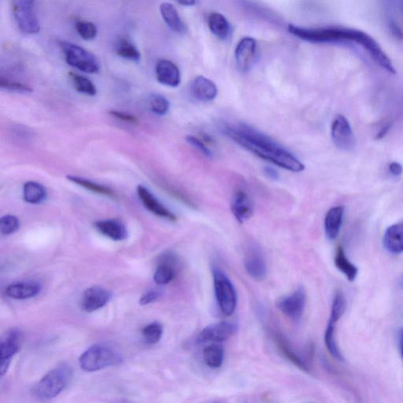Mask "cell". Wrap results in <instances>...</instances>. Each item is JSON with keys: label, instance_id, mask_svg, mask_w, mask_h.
Returning <instances> with one entry per match:
<instances>
[{"label": "cell", "instance_id": "obj_33", "mask_svg": "<svg viewBox=\"0 0 403 403\" xmlns=\"http://www.w3.org/2000/svg\"><path fill=\"white\" fill-rule=\"evenodd\" d=\"M69 75L73 85L78 92L92 96L96 95L97 90L92 81L80 74L70 73Z\"/></svg>", "mask_w": 403, "mask_h": 403}, {"label": "cell", "instance_id": "obj_12", "mask_svg": "<svg viewBox=\"0 0 403 403\" xmlns=\"http://www.w3.org/2000/svg\"><path fill=\"white\" fill-rule=\"evenodd\" d=\"M257 43L252 37H245L235 51V63L239 71L246 73L252 69L256 58Z\"/></svg>", "mask_w": 403, "mask_h": 403}, {"label": "cell", "instance_id": "obj_7", "mask_svg": "<svg viewBox=\"0 0 403 403\" xmlns=\"http://www.w3.org/2000/svg\"><path fill=\"white\" fill-rule=\"evenodd\" d=\"M347 309V300L345 296L341 291L337 292L334 296L331 314L328 325L325 333V343L329 352L335 359L339 361H344L336 338L337 325L345 313Z\"/></svg>", "mask_w": 403, "mask_h": 403}, {"label": "cell", "instance_id": "obj_22", "mask_svg": "<svg viewBox=\"0 0 403 403\" xmlns=\"http://www.w3.org/2000/svg\"><path fill=\"white\" fill-rule=\"evenodd\" d=\"M384 246L392 254L403 252V223L394 224L389 228L384 235Z\"/></svg>", "mask_w": 403, "mask_h": 403}, {"label": "cell", "instance_id": "obj_44", "mask_svg": "<svg viewBox=\"0 0 403 403\" xmlns=\"http://www.w3.org/2000/svg\"><path fill=\"white\" fill-rule=\"evenodd\" d=\"M265 173L267 175V176L272 179H277L278 174L275 170L270 168V167H266L265 169Z\"/></svg>", "mask_w": 403, "mask_h": 403}, {"label": "cell", "instance_id": "obj_24", "mask_svg": "<svg viewBox=\"0 0 403 403\" xmlns=\"http://www.w3.org/2000/svg\"><path fill=\"white\" fill-rule=\"evenodd\" d=\"M160 12L163 20L173 32L184 34L187 31L186 25L182 21L178 11L170 3H163L160 6Z\"/></svg>", "mask_w": 403, "mask_h": 403}, {"label": "cell", "instance_id": "obj_39", "mask_svg": "<svg viewBox=\"0 0 403 403\" xmlns=\"http://www.w3.org/2000/svg\"><path fill=\"white\" fill-rule=\"evenodd\" d=\"M188 143L196 149L198 151H200L203 155L207 157L212 156V151L208 147V143H205L202 139H199L195 138L193 136H188L186 138Z\"/></svg>", "mask_w": 403, "mask_h": 403}, {"label": "cell", "instance_id": "obj_43", "mask_svg": "<svg viewBox=\"0 0 403 403\" xmlns=\"http://www.w3.org/2000/svg\"><path fill=\"white\" fill-rule=\"evenodd\" d=\"M390 128V125H387L380 129L379 132L376 136V140H382L384 138L387 133H389Z\"/></svg>", "mask_w": 403, "mask_h": 403}, {"label": "cell", "instance_id": "obj_18", "mask_svg": "<svg viewBox=\"0 0 403 403\" xmlns=\"http://www.w3.org/2000/svg\"><path fill=\"white\" fill-rule=\"evenodd\" d=\"M231 210L235 219L243 223L252 217L254 204L246 192L238 190L233 197Z\"/></svg>", "mask_w": 403, "mask_h": 403}, {"label": "cell", "instance_id": "obj_28", "mask_svg": "<svg viewBox=\"0 0 403 403\" xmlns=\"http://www.w3.org/2000/svg\"><path fill=\"white\" fill-rule=\"evenodd\" d=\"M116 52L119 57L134 63H139L141 58L138 48L127 37H121L117 41Z\"/></svg>", "mask_w": 403, "mask_h": 403}, {"label": "cell", "instance_id": "obj_29", "mask_svg": "<svg viewBox=\"0 0 403 403\" xmlns=\"http://www.w3.org/2000/svg\"><path fill=\"white\" fill-rule=\"evenodd\" d=\"M24 200L30 204H40L47 198V190L42 185L29 181L24 188Z\"/></svg>", "mask_w": 403, "mask_h": 403}, {"label": "cell", "instance_id": "obj_27", "mask_svg": "<svg viewBox=\"0 0 403 403\" xmlns=\"http://www.w3.org/2000/svg\"><path fill=\"white\" fill-rule=\"evenodd\" d=\"M335 264H336L337 269L342 273H344L350 282L354 281L357 273H359V269L348 260L345 249L340 246L337 249L336 255H335Z\"/></svg>", "mask_w": 403, "mask_h": 403}, {"label": "cell", "instance_id": "obj_8", "mask_svg": "<svg viewBox=\"0 0 403 403\" xmlns=\"http://www.w3.org/2000/svg\"><path fill=\"white\" fill-rule=\"evenodd\" d=\"M35 0H13V14L21 31L35 35L41 31V24L35 12Z\"/></svg>", "mask_w": 403, "mask_h": 403}, {"label": "cell", "instance_id": "obj_2", "mask_svg": "<svg viewBox=\"0 0 403 403\" xmlns=\"http://www.w3.org/2000/svg\"><path fill=\"white\" fill-rule=\"evenodd\" d=\"M289 32L304 41L314 43L348 42L359 45L375 63L390 73L395 74L391 59L379 44L368 34L361 30L345 27L304 29L295 26L288 27Z\"/></svg>", "mask_w": 403, "mask_h": 403}, {"label": "cell", "instance_id": "obj_35", "mask_svg": "<svg viewBox=\"0 0 403 403\" xmlns=\"http://www.w3.org/2000/svg\"><path fill=\"white\" fill-rule=\"evenodd\" d=\"M76 31L83 41H91L96 39L98 30L93 22L88 21H78L75 24Z\"/></svg>", "mask_w": 403, "mask_h": 403}, {"label": "cell", "instance_id": "obj_20", "mask_svg": "<svg viewBox=\"0 0 403 403\" xmlns=\"http://www.w3.org/2000/svg\"><path fill=\"white\" fill-rule=\"evenodd\" d=\"M96 229L105 237L115 241H123L128 238L126 225L116 219L98 220L95 224Z\"/></svg>", "mask_w": 403, "mask_h": 403}, {"label": "cell", "instance_id": "obj_25", "mask_svg": "<svg viewBox=\"0 0 403 403\" xmlns=\"http://www.w3.org/2000/svg\"><path fill=\"white\" fill-rule=\"evenodd\" d=\"M275 342L279 351L282 353L287 360L303 371L307 372L310 371L308 363L294 351L291 345L288 343V341L283 336L276 334Z\"/></svg>", "mask_w": 403, "mask_h": 403}, {"label": "cell", "instance_id": "obj_3", "mask_svg": "<svg viewBox=\"0 0 403 403\" xmlns=\"http://www.w3.org/2000/svg\"><path fill=\"white\" fill-rule=\"evenodd\" d=\"M71 378V367L63 364L50 371L34 387V394L38 399L43 401L54 399L70 384Z\"/></svg>", "mask_w": 403, "mask_h": 403}, {"label": "cell", "instance_id": "obj_15", "mask_svg": "<svg viewBox=\"0 0 403 403\" xmlns=\"http://www.w3.org/2000/svg\"><path fill=\"white\" fill-rule=\"evenodd\" d=\"M111 298V293L101 287H92L83 292L81 301V307L87 313H92L100 310L108 303Z\"/></svg>", "mask_w": 403, "mask_h": 403}, {"label": "cell", "instance_id": "obj_13", "mask_svg": "<svg viewBox=\"0 0 403 403\" xmlns=\"http://www.w3.org/2000/svg\"><path fill=\"white\" fill-rule=\"evenodd\" d=\"M245 268L248 275L256 280H262L267 275V266L260 248L250 246L245 256Z\"/></svg>", "mask_w": 403, "mask_h": 403}, {"label": "cell", "instance_id": "obj_37", "mask_svg": "<svg viewBox=\"0 0 403 403\" xmlns=\"http://www.w3.org/2000/svg\"><path fill=\"white\" fill-rule=\"evenodd\" d=\"M19 228L20 222L17 217L6 215L0 220V231L4 235H9L16 233Z\"/></svg>", "mask_w": 403, "mask_h": 403}, {"label": "cell", "instance_id": "obj_30", "mask_svg": "<svg viewBox=\"0 0 403 403\" xmlns=\"http://www.w3.org/2000/svg\"><path fill=\"white\" fill-rule=\"evenodd\" d=\"M224 356L225 351L222 345L214 344L204 349V362L211 369H218L222 367Z\"/></svg>", "mask_w": 403, "mask_h": 403}, {"label": "cell", "instance_id": "obj_36", "mask_svg": "<svg viewBox=\"0 0 403 403\" xmlns=\"http://www.w3.org/2000/svg\"><path fill=\"white\" fill-rule=\"evenodd\" d=\"M149 106L152 112L157 116H163L170 110V102L162 95L152 94L149 98Z\"/></svg>", "mask_w": 403, "mask_h": 403}, {"label": "cell", "instance_id": "obj_21", "mask_svg": "<svg viewBox=\"0 0 403 403\" xmlns=\"http://www.w3.org/2000/svg\"><path fill=\"white\" fill-rule=\"evenodd\" d=\"M41 286L34 281L14 283L6 288V295L14 300H28L40 293Z\"/></svg>", "mask_w": 403, "mask_h": 403}, {"label": "cell", "instance_id": "obj_45", "mask_svg": "<svg viewBox=\"0 0 403 403\" xmlns=\"http://www.w3.org/2000/svg\"><path fill=\"white\" fill-rule=\"evenodd\" d=\"M197 0H178V2L183 6H193L195 4Z\"/></svg>", "mask_w": 403, "mask_h": 403}, {"label": "cell", "instance_id": "obj_16", "mask_svg": "<svg viewBox=\"0 0 403 403\" xmlns=\"http://www.w3.org/2000/svg\"><path fill=\"white\" fill-rule=\"evenodd\" d=\"M155 73L158 81L163 86L176 88L180 83L179 68L170 60H159L156 64Z\"/></svg>", "mask_w": 403, "mask_h": 403}, {"label": "cell", "instance_id": "obj_5", "mask_svg": "<svg viewBox=\"0 0 403 403\" xmlns=\"http://www.w3.org/2000/svg\"><path fill=\"white\" fill-rule=\"evenodd\" d=\"M68 65L86 73H97L101 71V64L92 52L79 45L66 41H58Z\"/></svg>", "mask_w": 403, "mask_h": 403}, {"label": "cell", "instance_id": "obj_11", "mask_svg": "<svg viewBox=\"0 0 403 403\" xmlns=\"http://www.w3.org/2000/svg\"><path fill=\"white\" fill-rule=\"evenodd\" d=\"M238 331L233 322H222L210 325L203 329L196 339L197 344L222 343L230 339Z\"/></svg>", "mask_w": 403, "mask_h": 403}, {"label": "cell", "instance_id": "obj_40", "mask_svg": "<svg viewBox=\"0 0 403 403\" xmlns=\"http://www.w3.org/2000/svg\"><path fill=\"white\" fill-rule=\"evenodd\" d=\"M111 115L116 118L126 121V123L131 124H138L139 120L134 116L129 115L128 113L121 112L117 111H111Z\"/></svg>", "mask_w": 403, "mask_h": 403}, {"label": "cell", "instance_id": "obj_19", "mask_svg": "<svg viewBox=\"0 0 403 403\" xmlns=\"http://www.w3.org/2000/svg\"><path fill=\"white\" fill-rule=\"evenodd\" d=\"M190 92L195 100L207 103L215 100L218 95V88L214 82L199 76L192 81Z\"/></svg>", "mask_w": 403, "mask_h": 403}, {"label": "cell", "instance_id": "obj_1", "mask_svg": "<svg viewBox=\"0 0 403 403\" xmlns=\"http://www.w3.org/2000/svg\"><path fill=\"white\" fill-rule=\"evenodd\" d=\"M223 131L228 138L265 161L295 173L305 169V166L291 152L250 126L226 124L223 126Z\"/></svg>", "mask_w": 403, "mask_h": 403}, {"label": "cell", "instance_id": "obj_17", "mask_svg": "<svg viewBox=\"0 0 403 403\" xmlns=\"http://www.w3.org/2000/svg\"><path fill=\"white\" fill-rule=\"evenodd\" d=\"M138 194L143 206L155 215L165 218L171 222L177 220V217L167 209L163 203L159 202L153 194L151 193L146 188L142 185L138 187Z\"/></svg>", "mask_w": 403, "mask_h": 403}, {"label": "cell", "instance_id": "obj_46", "mask_svg": "<svg viewBox=\"0 0 403 403\" xmlns=\"http://www.w3.org/2000/svg\"><path fill=\"white\" fill-rule=\"evenodd\" d=\"M399 336L401 342L403 341V328L399 331Z\"/></svg>", "mask_w": 403, "mask_h": 403}, {"label": "cell", "instance_id": "obj_38", "mask_svg": "<svg viewBox=\"0 0 403 403\" xmlns=\"http://www.w3.org/2000/svg\"><path fill=\"white\" fill-rule=\"evenodd\" d=\"M0 87L4 89L14 91L17 93H31L33 89L25 83L14 81L1 77L0 78Z\"/></svg>", "mask_w": 403, "mask_h": 403}, {"label": "cell", "instance_id": "obj_14", "mask_svg": "<svg viewBox=\"0 0 403 403\" xmlns=\"http://www.w3.org/2000/svg\"><path fill=\"white\" fill-rule=\"evenodd\" d=\"M21 333L17 329L11 330L1 342V364L0 374L4 376L9 370L12 357L19 351Z\"/></svg>", "mask_w": 403, "mask_h": 403}, {"label": "cell", "instance_id": "obj_10", "mask_svg": "<svg viewBox=\"0 0 403 403\" xmlns=\"http://www.w3.org/2000/svg\"><path fill=\"white\" fill-rule=\"evenodd\" d=\"M332 138L336 146L343 151H352L355 147V138L348 120L342 115L334 118L331 128Z\"/></svg>", "mask_w": 403, "mask_h": 403}, {"label": "cell", "instance_id": "obj_34", "mask_svg": "<svg viewBox=\"0 0 403 403\" xmlns=\"http://www.w3.org/2000/svg\"><path fill=\"white\" fill-rule=\"evenodd\" d=\"M163 332V326L158 322L151 323L146 327H144L142 330L143 339L148 345L157 344L158 342L161 340Z\"/></svg>", "mask_w": 403, "mask_h": 403}, {"label": "cell", "instance_id": "obj_32", "mask_svg": "<svg viewBox=\"0 0 403 403\" xmlns=\"http://www.w3.org/2000/svg\"><path fill=\"white\" fill-rule=\"evenodd\" d=\"M67 179L73 182L75 185H80L94 193L108 197H116L115 193H113L110 188L98 185L93 181L73 176H68Z\"/></svg>", "mask_w": 403, "mask_h": 403}, {"label": "cell", "instance_id": "obj_9", "mask_svg": "<svg viewBox=\"0 0 403 403\" xmlns=\"http://www.w3.org/2000/svg\"><path fill=\"white\" fill-rule=\"evenodd\" d=\"M307 295L302 287H300L291 295L281 298L277 307L284 315L294 322H299L305 310Z\"/></svg>", "mask_w": 403, "mask_h": 403}, {"label": "cell", "instance_id": "obj_23", "mask_svg": "<svg viewBox=\"0 0 403 403\" xmlns=\"http://www.w3.org/2000/svg\"><path fill=\"white\" fill-rule=\"evenodd\" d=\"M345 208L335 207L330 209L325 216V230L327 238L330 240H336L343 223Z\"/></svg>", "mask_w": 403, "mask_h": 403}, {"label": "cell", "instance_id": "obj_47", "mask_svg": "<svg viewBox=\"0 0 403 403\" xmlns=\"http://www.w3.org/2000/svg\"><path fill=\"white\" fill-rule=\"evenodd\" d=\"M401 353L403 359V341H402Z\"/></svg>", "mask_w": 403, "mask_h": 403}, {"label": "cell", "instance_id": "obj_4", "mask_svg": "<svg viewBox=\"0 0 403 403\" xmlns=\"http://www.w3.org/2000/svg\"><path fill=\"white\" fill-rule=\"evenodd\" d=\"M123 357L116 351L105 345H96L89 347L80 357V366L86 372H96L106 367L117 366Z\"/></svg>", "mask_w": 403, "mask_h": 403}, {"label": "cell", "instance_id": "obj_41", "mask_svg": "<svg viewBox=\"0 0 403 403\" xmlns=\"http://www.w3.org/2000/svg\"><path fill=\"white\" fill-rule=\"evenodd\" d=\"M160 295V292H159L158 291L151 290L142 296L141 299L140 300V304L142 306H146L148 305V304L154 302L158 299Z\"/></svg>", "mask_w": 403, "mask_h": 403}, {"label": "cell", "instance_id": "obj_26", "mask_svg": "<svg viewBox=\"0 0 403 403\" xmlns=\"http://www.w3.org/2000/svg\"><path fill=\"white\" fill-rule=\"evenodd\" d=\"M208 27L211 33L220 40H225L230 35V22L219 13H211L208 19Z\"/></svg>", "mask_w": 403, "mask_h": 403}, {"label": "cell", "instance_id": "obj_6", "mask_svg": "<svg viewBox=\"0 0 403 403\" xmlns=\"http://www.w3.org/2000/svg\"><path fill=\"white\" fill-rule=\"evenodd\" d=\"M215 292L219 308L225 316H231L237 308L238 295L231 280L223 270L213 267Z\"/></svg>", "mask_w": 403, "mask_h": 403}, {"label": "cell", "instance_id": "obj_42", "mask_svg": "<svg viewBox=\"0 0 403 403\" xmlns=\"http://www.w3.org/2000/svg\"><path fill=\"white\" fill-rule=\"evenodd\" d=\"M389 171L394 176H400L402 173L403 168L400 163L394 162L389 165Z\"/></svg>", "mask_w": 403, "mask_h": 403}, {"label": "cell", "instance_id": "obj_31", "mask_svg": "<svg viewBox=\"0 0 403 403\" xmlns=\"http://www.w3.org/2000/svg\"><path fill=\"white\" fill-rule=\"evenodd\" d=\"M170 258V257H168V260H166L165 257V262L163 261L161 264H159L156 269L154 280L158 285H163L169 284L174 279L175 275H176V271H175Z\"/></svg>", "mask_w": 403, "mask_h": 403}]
</instances>
